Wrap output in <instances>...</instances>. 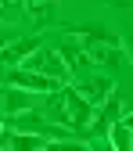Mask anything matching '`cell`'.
<instances>
[{
  "label": "cell",
  "mask_w": 133,
  "mask_h": 151,
  "mask_svg": "<svg viewBox=\"0 0 133 151\" xmlns=\"http://www.w3.org/2000/svg\"><path fill=\"white\" fill-rule=\"evenodd\" d=\"M43 115L50 119V122H58V126H65L68 133H79L83 137V129H86V122H90V115H93V108L75 93V86H54L50 93H43Z\"/></svg>",
  "instance_id": "1"
},
{
  "label": "cell",
  "mask_w": 133,
  "mask_h": 151,
  "mask_svg": "<svg viewBox=\"0 0 133 151\" xmlns=\"http://www.w3.org/2000/svg\"><path fill=\"white\" fill-rule=\"evenodd\" d=\"M75 40L83 43L90 65H126V47H122V36L101 29V25H83V29H68Z\"/></svg>",
  "instance_id": "2"
},
{
  "label": "cell",
  "mask_w": 133,
  "mask_h": 151,
  "mask_svg": "<svg viewBox=\"0 0 133 151\" xmlns=\"http://www.w3.org/2000/svg\"><path fill=\"white\" fill-rule=\"evenodd\" d=\"M14 68L40 72V76H47V79H54V83H68V79H72L68 68H65V61H61V54L54 50V47H47V43H40V47H36L22 65H14Z\"/></svg>",
  "instance_id": "3"
},
{
  "label": "cell",
  "mask_w": 133,
  "mask_h": 151,
  "mask_svg": "<svg viewBox=\"0 0 133 151\" xmlns=\"http://www.w3.org/2000/svg\"><path fill=\"white\" fill-rule=\"evenodd\" d=\"M122 115H126V104H122V97H119V90H111L108 101H101L97 108H93V115H90V122H86V129H83V137H86V140H90V137H104L108 126L115 122V119H122Z\"/></svg>",
  "instance_id": "4"
},
{
  "label": "cell",
  "mask_w": 133,
  "mask_h": 151,
  "mask_svg": "<svg viewBox=\"0 0 133 151\" xmlns=\"http://www.w3.org/2000/svg\"><path fill=\"white\" fill-rule=\"evenodd\" d=\"M111 90H115L111 76H79V83H75V93H79L90 108H97L101 101H108Z\"/></svg>",
  "instance_id": "5"
},
{
  "label": "cell",
  "mask_w": 133,
  "mask_h": 151,
  "mask_svg": "<svg viewBox=\"0 0 133 151\" xmlns=\"http://www.w3.org/2000/svg\"><path fill=\"white\" fill-rule=\"evenodd\" d=\"M7 86L29 90V93H50L54 86H61V83L47 79V76H40V72H29V68H11V72H7Z\"/></svg>",
  "instance_id": "6"
},
{
  "label": "cell",
  "mask_w": 133,
  "mask_h": 151,
  "mask_svg": "<svg viewBox=\"0 0 133 151\" xmlns=\"http://www.w3.org/2000/svg\"><path fill=\"white\" fill-rule=\"evenodd\" d=\"M43 40L36 32H29V36H22V40H7L4 47H0V65H7V68H14V65H22L29 54L40 47Z\"/></svg>",
  "instance_id": "7"
},
{
  "label": "cell",
  "mask_w": 133,
  "mask_h": 151,
  "mask_svg": "<svg viewBox=\"0 0 133 151\" xmlns=\"http://www.w3.org/2000/svg\"><path fill=\"white\" fill-rule=\"evenodd\" d=\"M61 54V61H65V68H68V76H83L86 68H90V58H86V50H83V43L75 40V36L68 32L65 40H61V47H54Z\"/></svg>",
  "instance_id": "8"
},
{
  "label": "cell",
  "mask_w": 133,
  "mask_h": 151,
  "mask_svg": "<svg viewBox=\"0 0 133 151\" xmlns=\"http://www.w3.org/2000/svg\"><path fill=\"white\" fill-rule=\"evenodd\" d=\"M108 147L111 151H133V129H129V115H122V119H115L108 126Z\"/></svg>",
  "instance_id": "9"
},
{
  "label": "cell",
  "mask_w": 133,
  "mask_h": 151,
  "mask_svg": "<svg viewBox=\"0 0 133 151\" xmlns=\"http://www.w3.org/2000/svg\"><path fill=\"white\" fill-rule=\"evenodd\" d=\"M4 144L7 151H40L47 140L36 137V133H18V129H4Z\"/></svg>",
  "instance_id": "10"
},
{
  "label": "cell",
  "mask_w": 133,
  "mask_h": 151,
  "mask_svg": "<svg viewBox=\"0 0 133 151\" xmlns=\"http://www.w3.org/2000/svg\"><path fill=\"white\" fill-rule=\"evenodd\" d=\"M32 104V93L29 90H4V115H18V111H25Z\"/></svg>",
  "instance_id": "11"
},
{
  "label": "cell",
  "mask_w": 133,
  "mask_h": 151,
  "mask_svg": "<svg viewBox=\"0 0 133 151\" xmlns=\"http://www.w3.org/2000/svg\"><path fill=\"white\" fill-rule=\"evenodd\" d=\"M25 14V0H0V22H18Z\"/></svg>",
  "instance_id": "12"
},
{
  "label": "cell",
  "mask_w": 133,
  "mask_h": 151,
  "mask_svg": "<svg viewBox=\"0 0 133 151\" xmlns=\"http://www.w3.org/2000/svg\"><path fill=\"white\" fill-rule=\"evenodd\" d=\"M40 151H86V144L75 140V137H65V140H47Z\"/></svg>",
  "instance_id": "13"
},
{
  "label": "cell",
  "mask_w": 133,
  "mask_h": 151,
  "mask_svg": "<svg viewBox=\"0 0 133 151\" xmlns=\"http://www.w3.org/2000/svg\"><path fill=\"white\" fill-rule=\"evenodd\" d=\"M86 151H111L108 144H86Z\"/></svg>",
  "instance_id": "14"
},
{
  "label": "cell",
  "mask_w": 133,
  "mask_h": 151,
  "mask_svg": "<svg viewBox=\"0 0 133 151\" xmlns=\"http://www.w3.org/2000/svg\"><path fill=\"white\" fill-rule=\"evenodd\" d=\"M108 4H115V7H129V0H108Z\"/></svg>",
  "instance_id": "15"
},
{
  "label": "cell",
  "mask_w": 133,
  "mask_h": 151,
  "mask_svg": "<svg viewBox=\"0 0 133 151\" xmlns=\"http://www.w3.org/2000/svg\"><path fill=\"white\" fill-rule=\"evenodd\" d=\"M7 40H11V36H7V32H0V47H4V43H7Z\"/></svg>",
  "instance_id": "16"
},
{
  "label": "cell",
  "mask_w": 133,
  "mask_h": 151,
  "mask_svg": "<svg viewBox=\"0 0 133 151\" xmlns=\"http://www.w3.org/2000/svg\"><path fill=\"white\" fill-rule=\"evenodd\" d=\"M4 129H7V126H4V119H0V140H4Z\"/></svg>",
  "instance_id": "17"
},
{
  "label": "cell",
  "mask_w": 133,
  "mask_h": 151,
  "mask_svg": "<svg viewBox=\"0 0 133 151\" xmlns=\"http://www.w3.org/2000/svg\"><path fill=\"white\" fill-rule=\"evenodd\" d=\"M25 4H36V0H25ZM54 4H58V0H54Z\"/></svg>",
  "instance_id": "18"
},
{
  "label": "cell",
  "mask_w": 133,
  "mask_h": 151,
  "mask_svg": "<svg viewBox=\"0 0 133 151\" xmlns=\"http://www.w3.org/2000/svg\"><path fill=\"white\" fill-rule=\"evenodd\" d=\"M0 151H7V147H0Z\"/></svg>",
  "instance_id": "19"
}]
</instances>
